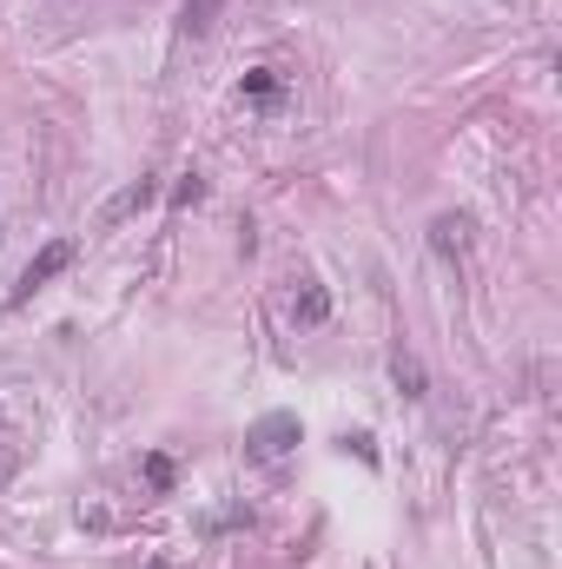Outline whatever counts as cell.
I'll return each instance as SVG.
<instances>
[{"instance_id":"cell-12","label":"cell","mask_w":562,"mask_h":569,"mask_svg":"<svg viewBox=\"0 0 562 569\" xmlns=\"http://www.w3.org/2000/svg\"><path fill=\"white\" fill-rule=\"evenodd\" d=\"M146 569H172V563H146Z\"/></svg>"},{"instance_id":"cell-10","label":"cell","mask_w":562,"mask_h":569,"mask_svg":"<svg viewBox=\"0 0 562 569\" xmlns=\"http://www.w3.org/2000/svg\"><path fill=\"white\" fill-rule=\"evenodd\" d=\"M172 199H179V206H199V199H205V179H199V172H185V186H179Z\"/></svg>"},{"instance_id":"cell-3","label":"cell","mask_w":562,"mask_h":569,"mask_svg":"<svg viewBox=\"0 0 562 569\" xmlns=\"http://www.w3.org/2000/svg\"><path fill=\"white\" fill-rule=\"evenodd\" d=\"M159 199V179H132L126 192H113L106 199V212H99V225H119V219H132V212H146Z\"/></svg>"},{"instance_id":"cell-8","label":"cell","mask_w":562,"mask_h":569,"mask_svg":"<svg viewBox=\"0 0 562 569\" xmlns=\"http://www.w3.org/2000/svg\"><path fill=\"white\" fill-rule=\"evenodd\" d=\"M391 371H397V384H404V398H424V365H417V358H397Z\"/></svg>"},{"instance_id":"cell-11","label":"cell","mask_w":562,"mask_h":569,"mask_svg":"<svg viewBox=\"0 0 562 569\" xmlns=\"http://www.w3.org/2000/svg\"><path fill=\"white\" fill-rule=\"evenodd\" d=\"M13 464H20V457H13V451H7V444H0V491H7V484H13Z\"/></svg>"},{"instance_id":"cell-6","label":"cell","mask_w":562,"mask_h":569,"mask_svg":"<svg viewBox=\"0 0 562 569\" xmlns=\"http://www.w3.org/2000/svg\"><path fill=\"white\" fill-rule=\"evenodd\" d=\"M278 93H285V80H278L272 66H252V73H245V99H258V106H272Z\"/></svg>"},{"instance_id":"cell-1","label":"cell","mask_w":562,"mask_h":569,"mask_svg":"<svg viewBox=\"0 0 562 569\" xmlns=\"http://www.w3.org/2000/svg\"><path fill=\"white\" fill-rule=\"evenodd\" d=\"M73 252H79L73 239H53V245H40V252L26 259V272H20V285L7 292V312H20V305H26V298L40 292V285H53V278H60V272L73 265Z\"/></svg>"},{"instance_id":"cell-7","label":"cell","mask_w":562,"mask_h":569,"mask_svg":"<svg viewBox=\"0 0 562 569\" xmlns=\"http://www.w3.org/2000/svg\"><path fill=\"white\" fill-rule=\"evenodd\" d=\"M325 312H331V298H325L318 285H305V292L291 298V318H298V325H325Z\"/></svg>"},{"instance_id":"cell-4","label":"cell","mask_w":562,"mask_h":569,"mask_svg":"<svg viewBox=\"0 0 562 569\" xmlns=\"http://www.w3.org/2000/svg\"><path fill=\"white\" fill-rule=\"evenodd\" d=\"M232 0H185V13H179V33L185 40H205L212 27H219V13H225Z\"/></svg>"},{"instance_id":"cell-5","label":"cell","mask_w":562,"mask_h":569,"mask_svg":"<svg viewBox=\"0 0 562 569\" xmlns=\"http://www.w3.org/2000/svg\"><path fill=\"white\" fill-rule=\"evenodd\" d=\"M464 245H470V219H437L431 225V252H444V259H464Z\"/></svg>"},{"instance_id":"cell-2","label":"cell","mask_w":562,"mask_h":569,"mask_svg":"<svg viewBox=\"0 0 562 569\" xmlns=\"http://www.w3.org/2000/svg\"><path fill=\"white\" fill-rule=\"evenodd\" d=\"M298 438H305L298 418H291V411H272V418H258V424L245 431V457H252V464H278Z\"/></svg>"},{"instance_id":"cell-9","label":"cell","mask_w":562,"mask_h":569,"mask_svg":"<svg viewBox=\"0 0 562 569\" xmlns=\"http://www.w3.org/2000/svg\"><path fill=\"white\" fill-rule=\"evenodd\" d=\"M146 484L152 491H172V457H146Z\"/></svg>"}]
</instances>
